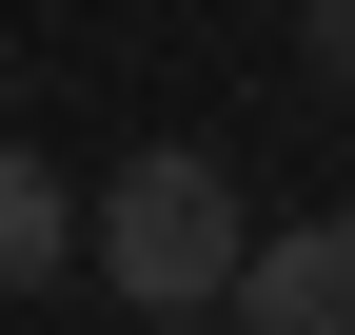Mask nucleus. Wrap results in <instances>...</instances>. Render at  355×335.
I'll list each match as a JSON object with an SVG mask.
<instances>
[{
  "instance_id": "f257e3e1",
  "label": "nucleus",
  "mask_w": 355,
  "mask_h": 335,
  "mask_svg": "<svg viewBox=\"0 0 355 335\" xmlns=\"http://www.w3.org/2000/svg\"><path fill=\"white\" fill-rule=\"evenodd\" d=\"M79 257H99L119 316H217V296H237V257H257V197H237V158H217V138H139L99 197H79Z\"/></svg>"
},
{
  "instance_id": "f03ea898",
  "label": "nucleus",
  "mask_w": 355,
  "mask_h": 335,
  "mask_svg": "<svg viewBox=\"0 0 355 335\" xmlns=\"http://www.w3.org/2000/svg\"><path fill=\"white\" fill-rule=\"evenodd\" d=\"M217 316H237V335H355V217H277Z\"/></svg>"
},
{
  "instance_id": "7ed1b4c3",
  "label": "nucleus",
  "mask_w": 355,
  "mask_h": 335,
  "mask_svg": "<svg viewBox=\"0 0 355 335\" xmlns=\"http://www.w3.org/2000/svg\"><path fill=\"white\" fill-rule=\"evenodd\" d=\"M79 276V178L40 138H0V296H60Z\"/></svg>"
},
{
  "instance_id": "20e7f679",
  "label": "nucleus",
  "mask_w": 355,
  "mask_h": 335,
  "mask_svg": "<svg viewBox=\"0 0 355 335\" xmlns=\"http://www.w3.org/2000/svg\"><path fill=\"white\" fill-rule=\"evenodd\" d=\"M296 60H316L336 99H355V0H316V20H296Z\"/></svg>"
},
{
  "instance_id": "39448f33",
  "label": "nucleus",
  "mask_w": 355,
  "mask_h": 335,
  "mask_svg": "<svg viewBox=\"0 0 355 335\" xmlns=\"http://www.w3.org/2000/svg\"><path fill=\"white\" fill-rule=\"evenodd\" d=\"M139 335H237V316H139Z\"/></svg>"
}]
</instances>
